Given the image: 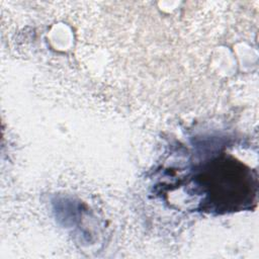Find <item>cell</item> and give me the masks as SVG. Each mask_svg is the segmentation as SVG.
<instances>
[{"mask_svg": "<svg viewBox=\"0 0 259 259\" xmlns=\"http://www.w3.org/2000/svg\"><path fill=\"white\" fill-rule=\"evenodd\" d=\"M222 170H219L218 166H214L213 169L209 172H206L205 179H203L204 182H206V186H208L210 193L214 198L219 195V198H217L215 202L222 201V203H240L244 200V197L241 196L243 194V191L247 190L250 184L248 183V178H243L245 175H241L239 178H235V175L240 170L233 171L231 178H229L233 163H230V170L226 168L227 163H222ZM244 195V194H243Z\"/></svg>", "mask_w": 259, "mask_h": 259, "instance_id": "cell-1", "label": "cell"}]
</instances>
